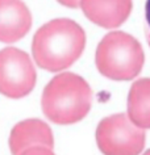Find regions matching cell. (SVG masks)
<instances>
[{"label": "cell", "mask_w": 150, "mask_h": 155, "mask_svg": "<svg viewBox=\"0 0 150 155\" xmlns=\"http://www.w3.org/2000/svg\"><path fill=\"white\" fill-rule=\"evenodd\" d=\"M86 33L70 18H55L42 25L32 42V54L37 66L50 72L70 67L82 55Z\"/></svg>", "instance_id": "1"}, {"label": "cell", "mask_w": 150, "mask_h": 155, "mask_svg": "<svg viewBox=\"0 0 150 155\" xmlns=\"http://www.w3.org/2000/svg\"><path fill=\"white\" fill-rule=\"evenodd\" d=\"M92 103L91 87L82 76L62 72L45 87L41 99L44 114L58 125L79 122L88 114Z\"/></svg>", "instance_id": "2"}, {"label": "cell", "mask_w": 150, "mask_h": 155, "mask_svg": "<svg viewBox=\"0 0 150 155\" xmlns=\"http://www.w3.org/2000/svg\"><path fill=\"white\" fill-rule=\"evenodd\" d=\"M96 67L103 76L112 80H130L144 67L145 55L141 44L125 32H111L96 49Z\"/></svg>", "instance_id": "3"}, {"label": "cell", "mask_w": 150, "mask_h": 155, "mask_svg": "<svg viewBox=\"0 0 150 155\" xmlns=\"http://www.w3.org/2000/svg\"><path fill=\"white\" fill-rule=\"evenodd\" d=\"M145 129L117 113L103 118L96 127V143L104 155H138L145 147Z\"/></svg>", "instance_id": "4"}, {"label": "cell", "mask_w": 150, "mask_h": 155, "mask_svg": "<svg viewBox=\"0 0 150 155\" xmlns=\"http://www.w3.org/2000/svg\"><path fill=\"white\" fill-rule=\"evenodd\" d=\"M36 80V68L25 51L12 46L0 50V94L9 99L25 97Z\"/></svg>", "instance_id": "5"}, {"label": "cell", "mask_w": 150, "mask_h": 155, "mask_svg": "<svg viewBox=\"0 0 150 155\" xmlns=\"http://www.w3.org/2000/svg\"><path fill=\"white\" fill-rule=\"evenodd\" d=\"M32 26V13L22 0H0V42L13 44Z\"/></svg>", "instance_id": "6"}, {"label": "cell", "mask_w": 150, "mask_h": 155, "mask_svg": "<svg viewBox=\"0 0 150 155\" xmlns=\"http://www.w3.org/2000/svg\"><path fill=\"white\" fill-rule=\"evenodd\" d=\"M80 8L94 24L105 29L117 28L132 12V0H80Z\"/></svg>", "instance_id": "7"}, {"label": "cell", "mask_w": 150, "mask_h": 155, "mask_svg": "<svg viewBox=\"0 0 150 155\" xmlns=\"http://www.w3.org/2000/svg\"><path fill=\"white\" fill-rule=\"evenodd\" d=\"M33 146L54 147V137L49 125L38 118H28L16 124L9 135V149L12 155H18Z\"/></svg>", "instance_id": "8"}, {"label": "cell", "mask_w": 150, "mask_h": 155, "mask_svg": "<svg viewBox=\"0 0 150 155\" xmlns=\"http://www.w3.org/2000/svg\"><path fill=\"white\" fill-rule=\"evenodd\" d=\"M128 117L134 125L150 129V78L136 80L128 95Z\"/></svg>", "instance_id": "9"}, {"label": "cell", "mask_w": 150, "mask_h": 155, "mask_svg": "<svg viewBox=\"0 0 150 155\" xmlns=\"http://www.w3.org/2000/svg\"><path fill=\"white\" fill-rule=\"evenodd\" d=\"M18 155H55V154L53 153V149H49V147L33 146V147H29V149L24 150Z\"/></svg>", "instance_id": "10"}, {"label": "cell", "mask_w": 150, "mask_h": 155, "mask_svg": "<svg viewBox=\"0 0 150 155\" xmlns=\"http://www.w3.org/2000/svg\"><path fill=\"white\" fill-rule=\"evenodd\" d=\"M145 17H146V38H148V42L150 45V0L146 2Z\"/></svg>", "instance_id": "11"}, {"label": "cell", "mask_w": 150, "mask_h": 155, "mask_svg": "<svg viewBox=\"0 0 150 155\" xmlns=\"http://www.w3.org/2000/svg\"><path fill=\"white\" fill-rule=\"evenodd\" d=\"M57 2L68 8H78L80 5V0H57Z\"/></svg>", "instance_id": "12"}, {"label": "cell", "mask_w": 150, "mask_h": 155, "mask_svg": "<svg viewBox=\"0 0 150 155\" xmlns=\"http://www.w3.org/2000/svg\"><path fill=\"white\" fill-rule=\"evenodd\" d=\"M144 155H150V150H148V151H146V153H145Z\"/></svg>", "instance_id": "13"}]
</instances>
